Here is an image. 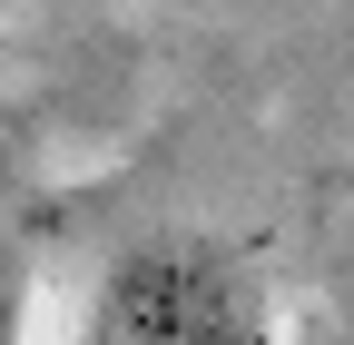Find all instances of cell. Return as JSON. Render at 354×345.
<instances>
[{
    "mask_svg": "<svg viewBox=\"0 0 354 345\" xmlns=\"http://www.w3.org/2000/svg\"><path fill=\"white\" fill-rule=\"evenodd\" d=\"M79 345H276V316L246 256L207 237H158L109 267Z\"/></svg>",
    "mask_w": 354,
    "mask_h": 345,
    "instance_id": "cell-1",
    "label": "cell"
},
{
    "mask_svg": "<svg viewBox=\"0 0 354 345\" xmlns=\"http://www.w3.org/2000/svg\"><path fill=\"white\" fill-rule=\"evenodd\" d=\"M0 345H30V276L0 256Z\"/></svg>",
    "mask_w": 354,
    "mask_h": 345,
    "instance_id": "cell-2",
    "label": "cell"
}]
</instances>
